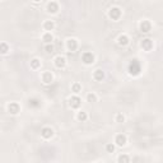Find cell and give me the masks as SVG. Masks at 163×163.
<instances>
[{
  "label": "cell",
  "instance_id": "13",
  "mask_svg": "<svg viewBox=\"0 0 163 163\" xmlns=\"http://www.w3.org/2000/svg\"><path fill=\"white\" fill-rule=\"evenodd\" d=\"M46 10H47V13H50V14L57 13V10H59V3H56V2H49L47 5H46Z\"/></svg>",
  "mask_w": 163,
  "mask_h": 163
},
{
  "label": "cell",
  "instance_id": "11",
  "mask_svg": "<svg viewBox=\"0 0 163 163\" xmlns=\"http://www.w3.org/2000/svg\"><path fill=\"white\" fill-rule=\"evenodd\" d=\"M127 143V138L125 134H117L115 136V145L117 147H125Z\"/></svg>",
  "mask_w": 163,
  "mask_h": 163
},
{
  "label": "cell",
  "instance_id": "22",
  "mask_svg": "<svg viewBox=\"0 0 163 163\" xmlns=\"http://www.w3.org/2000/svg\"><path fill=\"white\" fill-rule=\"evenodd\" d=\"M97 95H96V93H88V95H87V101L89 102V103H95V102H97Z\"/></svg>",
  "mask_w": 163,
  "mask_h": 163
},
{
  "label": "cell",
  "instance_id": "24",
  "mask_svg": "<svg viewBox=\"0 0 163 163\" xmlns=\"http://www.w3.org/2000/svg\"><path fill=\"white\" fill-rule=\"evenodd\" d=\"M115 121H116V122H119V124L124 122V121H125V116H124L122 113H120V112H119V113H116V115H115Z\"/></svg>",
  "mask_w": 163,
  "mask_h": 163
},
{
  "label": "cell",
  "instance_id": "14",
  "mask_svg": "<svg viewBox=\"0 0 163 163\" xmlns=\"http://www.w3.org/2000/svg\"><path fill=\"white\" fill-rule=\"evenodd\" d=\"M130 43V38L127 34H120L119 38H117V45L121 46V47H125V46H127Z\"/></svg>",
  "mask_w": 163,
  "mask_h": 163
},
{
  "label": "cell",
  "instance_id": "28",
  "mask_svg": "<svg viewBox=\"0 0 163 163\" xmlns=\"http://www.w3.org/2000/svg\"><path fill=\"white\" fill-rule=\"evenodd\" d=\"M97 163H104V162H97Z\"/></svg>",
  "mask_w": 163,
  "mask_h": 163
},
{
  "label": "cell",
  "instance_id": "26",
  "mask_svg": "<svg viewBox=\"0 0 163 163\" xmlns=\"http://www.w3.org/2000/svg\"><path fill=\"white\" fill-rule=\"evenodd\" d=\"M54 50H55V47H54V45H52V43L45 45V51H46V52H49V54H51V52H54Z\"/></svg>",
  "mask_w": 163,
  "mask_h": 163
},
{
  "label": "cell",
  "instance_id": "5",
  "mask_svg": "<svg viewBox=\"0 0 163 163\" xmlns=\"http://www.w3.org/2000/svg\"><path fill=\"white\" fill-rule=\"evenodd\" d=\"M54 65H55L57 69H64V68L66 66V59H65V56L57 55L55 59H54Z\"/></svg>",
  "mask_w": 163,
  "mask_h": 163
},
{
  "label": "cell",
  "instance_id": "25",
  "mask_svg": "<svg viewBox=\"0 0 163 163\" xmlns=\"http://www.w3.org/2000/svg\"><path fill=\"white\" fill-rule=\"evenodd\" d=\"M115 149H116V145H115L113 143H108V144L106 145V152H107V153H113Z\"/></svg>",
  "mask_w": 163,
  "mask_h": 163
},
{
  "label": "cell",
  "instance_id": "19",
  "mask_svg": "<svg viewBox=\"0 0 163 163\" xmlns=\"http://www.w3.org/2000/svg\"><path fill=\"white\" fill-rule=\"evenodd\" d=\"M41 68V61L38 60V59H32L31 60V69H33V70H37V69H40Z\"/></svg>",
  "mask_w": 163,
  "mask_h": 163
},
{
  "label": "cell",
  "instance_id": "12",
  "mask_svg": "<svg viewBox=\"0 0 163 163\" xmlns=\"http://www.w3.org/2000/svg\"><path fill=\"white\" fill-rule=\"evenodd\" d=\"M140 47H142L144 51L149 52L150 50L153 49V41L150 40V38H144V40H142V41H140Z\"/></svg>",
  "mask_w": 163,
  "mask_h": 163
},
{
  "label": "cell",
  "instance_id": "6",
  "mask_svg": "<svg viewBox=\"0 0 163 163\" xmlns=\"http://www.w3.org/2000/svg\"><path fill=\"white\" fill-rule=\"evenodd\" d=\"M41 80H42V83L43 84H51L52 82H54V74L51 73V72H43L42 74H41Z\"/></svg>",
  "mask_w": 163,
  "mask_h": 163
},
{
  "label": "cell",
  "instance_id": "1",
  "mask_svg": "<svg viewBox=\"0 0 163 163\" xmlns=\"http://www.w3.org/2000/svg\"><path fill=\"white\" fill-rule=\"evenodd\" d=\"M142 72V65L138 60H133L129 65V74L133 77H138Z\"/></svg>",
  "mask_w": 163,
  "mask_h": 163
},
{
  "label": "cell",
  "instance_id": "15",
  "mask_svg": "<svg viewBox=\"0 0 163 163\" xmlns=\"http://www.w3.org/2000/svg\"><path fill=\"white\" fill-rule=\"evenodd\" d=\"M103 78H104V72L102 69H96V70L93 72V79L96 82H102Z\"/></svg>",
  "mask_w": 163,
  "mask_h": 163
},
{
  "label": "cell",
  "instance_id": "27",
  "mask_svg": "<svg viewBox=\"0 0 163 163\" xmlns=\"http://www.w3.org/2000/svg\"><path fill=\"white\" fill-rule=\"evenodd\" d=\"M38 101L37 99H29V106H33V107H38L40 103H37Z\"/></svg>",
  "mask_w": 163,
  "mask_h": 163
},
{
  "label": "cell",
  "instance_id": "21",
  "mask_svg": "<svg viewBox=\"0 0 163 163\" xmlns=\"http://www.w3.org/2000/svg\"><path fill=\"white\" fill-rule=\"evenodd\" d=\"M72 92L74 93V95H79V93L82 92V84H79V83H73L72 84Z\"/></svg>",
  "mask_w": 163,
  "mask_h": 163
},
{
  "label": "cell",
  "instance_id": "3",
  "mask_svg": "<svg viewBox=\"0 0 163 163\" xmlns=\"http://www.w3.org/2000/svg\"><path fill=\"white\" fill-rule=\"evenodd\" d=\"M95 55H93V52L90 51H86L83 52V55H82V61H83L86 65H92L93 63H95Z\"/></svg>",
  "mask_w": 163,
  "mask_h": 163
},
{
  "label": "cell",
  "instance_id": "18",
  "mask_svg": "<svg viewBox=\"0 0 163 163\" xmlns=\"http://www.w3.org/2000/svg\"><path fill=\"white\" fill-rule=\"evenodd\" d=\"M77 120L80 121V122L87 121V120H88V115H87V112H86V111H79V112L77 113Z\"/></svg>",
  "mask_w": 163,
  "mask_h": 163
},
{
  "label": "cell",
  "instance_id": "16",
  "mask_svg": "<svg viewBox=\"0 0 163 163\" xmlns=\"http://www.w3.org/2000/svg\"><path fill=\"white\" fill-rule=\"evenodd\" d=\"M42 41L45 42V45H49V43H52L54 41V36L51 32H45L42 34Z\"/></svg>",
  "mask_w": 163,
  "mask_h": 163
},
{
  "label": "cell",
  "instance_id": "20",
  "mask_svg": "<svg viewBox=\"0 0 163 163\" xmlns=\"http://www.w3.org/2000/svg\"><path fill=\"white\" fill-rule=\"evenodd\" d=\"M117 163H130V157L127 154H120L117 157Z\"/></svg>",
  "mask_w": 163,
  "mask_h": 163
},
{
  "label": "cell",
  "instance_id": "10",
  "mask_svg": "<svg viewBox=\"0 0 163 163\" xmlns=\"http://www.w3.org/2000/svg\"><path fill=\"white\" fill-rule=\"evenodd\" d=\"M7 108H8V112L10 115H18L20 112V106H19V103H17V102H10Z\"/></svg>",
  "mask_w": 163,
  "mask_h": 163
},
{
  "label": "cell",
  "instance_id": "17",
  "mask_svg": "<svg viewBox=\"0 0 163 163\" xmlns=\"http://www.w3.org/2000/svg\"><path fill=\"white\" fill-rule=\"evenodd\" d=\"M54 28H55L54 20H45V22H43V29H45L46 32H50V31H52Z\"/></svg>",
  "mask_w": 163,
  "mask_h": 163
},
{
  "label": "cell",
  "instance_id": "8",
  "mask_svg": "<svg viewBox=\"0 0 163 163\" xmlns=\"http://www.w3.org/2000/svg\"><path fill=\"white\" fill-rule=\"evenodd\" d=\"M139 29H140V32L143 33H148L152 31V23H150L148 19H144L140 22V24H139Z\"/></svg>",
  "mask_w": 163,
  "mask_h": 163
},
{
  "label": "cell",
  "instance_id": "4",
  "mask_svg": "<svg viewBox=\"0 0 163 163\" xmlns=\"http://www.w3.org/2000/svg\"><path fill=\"white\" fill-rule=\"evenodd\" d=\"M80 104H82V99H80L79 96L74 95V96H72L70 98H69V106H70L73 110H78L80 107Z\"/></svg>",
  "mask_w": 163,
  "mask_h": 163
},
{
  "label": "cell",
  "instance_id": "23",
  "mask_svg": "<svg viewBox=\"0 0 163 163\" xmlns=\"http://www.w3.org/2000/svg\"><path fill=\"white\" fill-rule=\"evenodd\" d=\"M9 51V46L7 42H2V45H0V52H2L3 55H7Z\"/></svg>",
  "mask_w": 163,
  "mask_h": 163
},
{
  "label": "cell",
  "instance_id": "2",
  "mask_svg": "<svg viewBox=\"0 0 163 163\" xmlns=\"http://www.w3.org/2000/svg\"><path fill=\"white\" fill-rule=\"evenodd\" d=\"M121 15H122V11H121V9H120L119 7H112V8H110V10H108V18H110L111 20L117 22V20L121 18Z\"/></svg>",
  "mask_w": 163,
  "mask_h": 163
},
{
  "label": "cell",
  "instance_id": "7",
  "mask_svg": "<svg viewBox=\"0 0 163 163\" xmlns=\"http://www.w3.org/2000/svg\"><path fill=\"white\" fill-rule=\"evenodd\" d=\"M54 130L51 129L50 126H45V127H42L41 129V136L45 139V140H49V139H51L52 136H54Z\"/></svg>",
  "mask_w": 163,
  "mask_h": 163
},
{
  "label": "cell",
  "instance_id": "9",
  "mask_svg": "<svg viewBox=\"0 0 163 163\" xmlns=\"http://www.w3.org/2000/svg\"><path fill=\"white\" fill-rule=\"evenodd\" d=\"M78 41L75 38H68L66 40V49L68 51H70V52H74L78 50Z\"/></svg>",
  "mask_w": 163,
  "mask_h": 163
}]
</instances>
